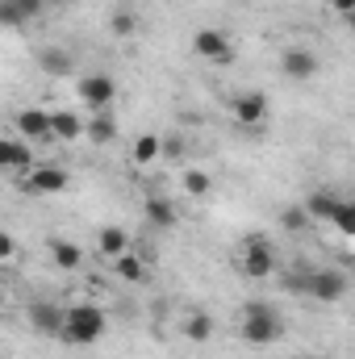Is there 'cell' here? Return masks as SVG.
Masks as SVG:
<instances>
[{
	"label": "cell",
	"instance_id": "obj_8",
	"mask_svg": "<svg viewBox=\"0 0 355 359\" xmlns=\"http://www.w3.org/2000/svg\"><path fill=\"white\" fill-rule=\"evenodd\" d=\"M0 168H4V176H29L34 172V142H25V138H4L0 142Z\"/></svg>",
	"mask_w": 355,
	"mask_h": 359
},
{
	"label": "cell",
	"instance_id": "obj_32",
	"mask_svg": "<svg viewBox=\"0 0 355 359\" xmlns=\"http://www.w3.org/2000/svg\"><path fill=\"white\" fill-rule=\"evenodd\" d=\"M301 359H326V355H301Z\"/></svg>",
	"mask_w": 355,
	"mask_h": 359
},
{
	"label": "cell",
	"instance_id": "obj_13",
	"mask_svg": "<svg viewBox=\"0 0 355 359\" xmlns=\"http://www.w3.org/2000/svg\"><path fill=\"white\" fill-rule=\"evenodd\" d=\"M96 247H100V255H105V259H121L126 251H134V243H130V234H126L121 226H100Z\"/></svg>",
	"mask_w": 355,
	"mask_h": 359
},
{
	"label": "cell",
	"instance_id": "obj_21",
	"mask_svg": "<svg viewBox=\"0 0 355 359\" xmlns=\"http://www.w3.org/2000/svg\"><path fill=\"white\" fill-rule=\"evenodd\" d=\"M305 209H309V217H322V222H335V217H339V209H343V201H339L335 192H314V196L305 201Z\"/></svg>",
	"mask_w": 355,
	"mask_h": 359
},
{
	"label": "cell",
	"instance_id": "obj_5",
	"mask_svg": "<svg viewBox=\"0 0 355 359\" xmlns=\"http://www.w3.org/2000/svg\"><path fill=\"white\" fill-rule=\"evenodd\" d=\"M230 113H234L239 126L255 130V126H264L267 117H272V100H267V92H260V88L234 92V96H230Z\"/></svg>",
	"mask_w": 355,
	"mask_h": 359
},
{
	"label": "cell",
	"instance_id": "obj_9",
	"mask_svg": "<svg viewBox=\"0 0 355 359\" xmlns=\"http://www.w3.org/2000/svg\"><path fill=\"white\" fill-rule=\"evenodd\" d=\"M309 297L322 301V305H335L347 297V276L339 268H322V271H309Z\"/></svg>",
	"mask_w": 355,
	"mask_h": 359
},
{
	"label": "cell",
	"instance_id": "obj_7",
	"mask_svg": "<svg viewBox=\"0 0 355 359\" xmlns=\"http://www.w3.org/2000/svg\"><path fill=\"white\" fill-rule=\"evenodd\" d=\"M80 100H84V109L88 113H109L113 109V100H117V80L113 76H105V72H92L80 80Z\"/></svg>",
	"mask_w": 355,
	"mask_h": 359
},
{
	"label": "cell",
	"instance_id": "obj_12",
	"mask_svg": "<svg viewBox=\"0 0 355 359\" xmlns=\"http://www.w3.org/2000/svg\"><path fill=\"white\" fill-rule=\"evenodd\" d=\"M67 184H72V176H67L63 168H51V163H46V168H34V172L25 176V188L38 192V196H55V192H63Z\"/></svg>",
	"mask_w": 355,
	"mask_h": 359
},
{
	"label": "cell",
	"instance_id": "obj_14",
	"mask_svg": "<svg viewBox=\"0 0 355 359\" xmlns=\"http://www.w3.org/2000/svg\"><path fill=\"white\" fill-rule=\"evenodd\" d=\"M38 67L46 76H72L76 72V59L67 55V46H42L38 50Z\"/></svg>",
	"mask_w": 355,
	"mask_h": 359
},
{
	"label": "cell",
	"instance_id": "obj_29",
	"mask_svg": "<svg viewBox=\"0 0 355 359\" xmlns=\"http://www.w3.org/2000/svg\"><path fill=\"white\" fill-rule=\"evenodd\" d=\"M17 4V13H21V21H29V17H38L42 8H46V0H13Z\"/></svg>",
	"mask_w": 355,
	"mask_h": 359
},
{
	"label": "cell",
	"instance_id": "obj_24",
	"mask_svg": "<svg viewBox=\"0 0 355 359\" xmlns=\"http://www.w3.org/2000/svg\"><path fill=\"white\" fill-rule=\"evenodd\" d=\"M280 226H284V230H305V226H309V209H305V205H288V209L280 213Z\"/></svg>",
	"mask_w": 355,
	"mask_h": 359
},
{
	"label": "cell",
	"instance_id": "obj_23",
	"mask_svg": "<svg viewBox=\"0 0 355 359\" xmlns=\"http://www.w3.org/2000/svg\"><path fill=\"white\" fill-rule=\"evenodd\" d=\"M109 29H113L117 38H134V34H138V13H130V8H113Z\"/></svg>",
	"mask_w": 355,
	"mask_h": 359
},
{
	"label": "cell",
	"instance_id": "obj_11",
	"mask_svg": "<svg viewBox=\"0 0 355 359\" xmlns=\"http://www.w3.org/2000/svg\"><path fill=\"white\" fill-rule=\"evenodd\" d=\"M63 322H67V309H59L55 301H29V326L38 334H63Z\"/></svg>",
	"mask_w": 355,
	"mask_h": 359
},
{
	"label": "cell",
	"instance_id": "obj_31",
	"mask_svg": "<svg viewBox=\"0 0 355 359\" xmlns=\"http://www.w3.org/2000/svg\"><path fill=\"white\" fill-rule=\"evenodd\" d=\"M13 251H17V243H13V234H0V255H4V259H8V255H13Z\"/></svg>",
	"mask_w": 355,
	"mask_h": 359
},
{
	"label": "cell",
	"instance_id": "obj_16",
	"mask_svg": "<svg viewBox=\"0 0 355 359\" xmlns=\"http://www.w3.org/2000/svg\"><path fill=\"white\" fill-rule=\"evenodd\" d=\"M130 159H134V168H151L155 159H163V134H138Z\"/></svg>",
	"mask_w": 355,
	"mask_h": 359
},
{
	"label": "cell",
	"instance_id": "obj_3",
	"mask_svg": "<svg viewBox=\"0 0 355 359\" xmlns=\"http://www.w3.org/2000/svg\"><path fill=\"white\" fill-rule=\"evenodd\" d=\"M192 55L205 63H234V38L217 25H205L192 34Z\"/></svg>",
	"mask_w": 355,
	"mask_h": 359
},
{
	"label": "cell",
	"instance_id": "obj_2",
	"mask_svg": "<svg viewBox=\"0 0 355 359\" xmlns=\"http://www.w3.org/2000/svg\"><path fill=\"white\" fill-rule=\"evenodd\" d=\"M280 334H284V322H280V313H276L267 301H247V305H243V339H247V343L272 347Z\"/></svg>",
	"mask_w": 355,
	"mask_h": 359
},
{
	"label": "cell",
	"instance_id": "obj_22",
	"mask_svg": "<svg viewBox=\"0 0 355 359\" xmlns=\"http://www.w3.org/2000/svg\"><path fill=\"white\" fill-rule=\"evenodd\" d=\"M113 271H117L121 280H130V284H142V280H147V264H142L134 251H126L121 259H113Z\"/></svg>",
	"mask_w": 355,
	"mask_h": 359
},
{
	"label": "cell",
	"instance_id": "obj_19",
	"mask_svg": "<svg viewBox=\"0 0 355 359\" xmlns=\"http://www.w3.org/2000/svg\"><path fill=\"white\" fill-rule=\"evenodd\" d=\"M147 222L151 226H159V230H172L176 226V205L168 201V196H147Z\"/></svg>",
	"mask_w": 355,
	"mask_h": 359
},
{
	"label": "cell",
	"instance_id": "obj_18",
	"mask_svg": "<svg viewBox=\"0 0 355 359\" xmlns=\"http://www.w3.org/2000/svg\"><path fill=\"white\" fill-rule=\"evenodd\" d=\"M46 247H51V259H55V268L76 271L80 264H84V251H80V247H76L72 238H51Z\"/></svg>",
	"mask_w": 355,
	"mask_h": 359
},
{
	"label": "cell",
	"instance_id": "obj_10",
	"mask_svg": "<svg viewBox=\"0 0 355 359\" xmlns=\"http://www.w3.org/2000/svg\"><path fill=\"white\" fill-rule=\"evenodd\" d=\"M17 134L25 142H51L55 138V113L51 109H21L17 113Z\"/></svg>",
	"mask_w": 355,
	"mask_h": 359
},
{
	"label": "cell",
	"instance_id": "obj_27",
	"mask_svg": "<svg viewBox=\"0 0 355 359\" xmlns=\"http://www.w3.org/2000/svg\"><path fill=\"white\" fill-rule=\"evenodd\" d=\"M184 155V138L180 134H163V159H180Z\"/></svg>",
	"mask_w": 355,
	"mask_h": 359
},
{
	"label": "cell",
	"instance_id": "obj_6",
	"mask_svg": "<svg viewBox=\"0 0 355 359\" xmlns=\"http://www.w3.org/2000/svg\"><path fill=\"white\" fill-rule=\"evenodd\" d=\"M239 268L247 271L251 280H267V276L276 271V251H272V243H267L264 234H251V238L243 243V255H239Z\"/></svg>",
	"mask_w": 355,
	"mask_h": 359
},
{
	"label": "cell",
	"instance_id": "obj_30",
	"mask_svg": "<svg viewBox=\"0 0 355 359\" xmlns=\"http://www.w3.org/2000/svg\"><path fill=\"white\" fill-rule=\"evenodd\" d=\"M335 4V13H343V17H355V0H330Z\"/></svg>",
	"mask_w": 355,
	"mask_h": 359
},
{
	"label": "cell",
	"instance_id": "obj_17",
	"mask_svg": "<svg viewBox=\"0 0 355 359\" xmlns=\"http://www.w3.org/2000/svg\"><path fill=\"white\" fill-rule=\"evenodd\" d=\"M213 330H217V322H213V313H205V309H192V313L184 318V339H188V343H209Z\"/></svg>",
	"mask_w": 355,
	"mask_h": 359
},
{
	"label": "cell",
	"instance_id": "obj_20",
	"mask_svg": "<svg viewBox=\"0 0 355 359\" xmlns=\"http://www.w3.org/2000/svg\"><path fill=\"white\" fill-rule=\"evenodd\" d=\"M84 138H88V142H96V147H109V142L117 138V121H113V113H92Z\"/></svg>",
	"mask_w": 355,
	"mask_h": 359
},
{
	"label": "cell",
	"instance_id": "obj_4",
	"mask_svg": "<svg viewBox=\"0 0 355 359\" xmlns=\"http://www.w3.org/2000/svg\"><path fill=\"white\" fill-rule=\"evenodd\" d=\"M318 72H322V59H318L314 46H284V55H280V76L284 80L309 84V80H318Z\"/></svg>",
	"mask_w": 355,
	"mask_h": 359
},
{
	"label": "cell",
	"instance_id": "obj_28",
	"mask_svg": "<svg viewBox=\"0 0 355 359\" xmlns=\"http://www.w3.org/2000/svg\"><path fill=\"white\" fill-rule=\"evenodd\" d=\"M0 21H4L8 29H17V25H21V13H17V4H13V0H0Z\"/></svg>",
	"mask_w": 355,
	"mask_h": 359
},
{
	"label": "cell",
	"instance_id": "obj_26",
	"mask_svg": "<svg viewBox=\"0 0 355 359\" xmlns=\"http://www.w3.org/2000/svg\"><path fill=\"white\" fill-rule=\"evenodd\" d=\"M335 226H339L343 234H351V238H355V205H347V201H343V209H339V217H335Z\"/></svg>",
	"mask_w": 355,
	"mask_h": 359
},
{
	"label": "cell",
	"instance_id": "obj_15",
	"mask_svg": "<svg viewBox=\"0 0 355 359\" xmlns=\"http://www.w3.org/2000/svg\"><path fill=\"white\" fill-rule=\"evenodd\" d=\"M51 113H55V142H76V138H84L88 121H84L80 113H72V109H51Z\"/></svg>",
	"mask_w": 355,
	"mask_h": 359
},
{
	"label": "cell",
	"instance_id": "obj_1",
	"mask_svg": "<svg viewBox=\"0 0 355 359\" xmlns=\"http://www.w3.org/2000/svg\"><path fill=\"white\" fill-rule=\"evenodd\" d=\"M105 330H109L105 309L92 305V301H80V305H67V322H63V334L59 339L72 343V347H92V343L105 339Z\"/></svg>",
	"mask_w": 355,
	"mask_h": 359
},
{
	"label": "cell",
	"instance_id": "obj_25",
	"mask_svg": "<svg viewBox=\"0 0 355 359\" xmlns=\"http://www.w3.org/2000/svg\"><path fill=\"white\" fill-rule=\"evenodd\" d=\"M209 188H213V180H209V172H201V168L184 172V192H192V196H205Z\"/></svg>",
	"mask_w": 355,
	"mask_h": 359
}]
</instances>
